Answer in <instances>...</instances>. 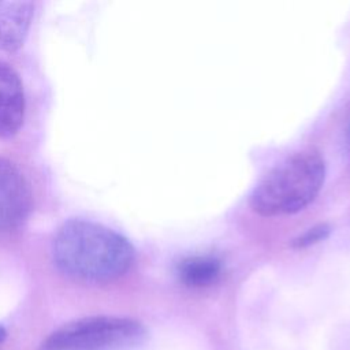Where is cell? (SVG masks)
<instances>
[{"mask_svg":"<svg viewBox=\"0 0 350 350\" xmlns=\"http://www.w3.org/2000/svg\"><path fill=\"white\" fill-rule=\"evenodd\" d=\"M34 14L31 1H0V49L14 52L23 45Z\"/></svg>","mask_w":350,"mask_h":350,"instance_id":"obj_6","label":"cell"},{"mask_svg":"<svg viewBox=\"0 0 350 350\" xmlns=\"http://www.w3.org/2000/svg\"><path fill=\"white\" fill-rule=\"evenodd\" d=\"M52 254L62 273L90 283L123 276L135 257L127 238L103 224L81 219L68 220L59 228Z\"/></svg>","mask_w":350,"mask_h":350,"instance_id":"obj_1","label":"cell"},{"mask_svg":"<svg viewBox=\"0 0 350 350\" xmlns=\"http://www.w3.org/2000/svg\"><path fill=\"white\" fill-rule=\"evenodd\" d=\"M325 161L317 150L295 152L272 168L250 196V206L260 216L273 217L305 209L320 193Z\"/></svg>","mask_w":350,"mask_h":350,"instance_id":"obj_2","label":"cell"},{"mask_svg":"<svg viewBox=\"0 0 350 350\" xmlns=\"http://www.w3.org/2000/svg\"><path fill=\"white\" fill-rule=\"evenodd\" d=\"M25 116L23 85L16 71L0 62V137L15 134Z\"/></svg>","mask_w":350,"mask_h":350,"instance_id":"obj_5","label":"cell"},{"mask_svg":"<svg viewBox=\"0 0 350 350\" xmlns=\"http://www.w3.org/2000/svg\"><path fill=\"white\" fill-rule=\"evenodd\" d=\"M4 338H5V329H4V327L0 325V343L4 340Z\"/></svg>","mask_w":350,"mask_h":350,"instance_id":"obj_10","label":"cell"},{"mask_svg":"<svg viewBox=\"0 0 350 350\" xmlns=\"http://www.w3.org/2000/svg\"><path fill=\"white\" fill-rule=\"evenodd\" d=\"M223 272V262L212 254H196L182 258L176 265L179 280L193 288L208 287L219 280Z\"/></svg>","mask_w":350,"mask_h":350,"instance_id":"obj_7","label":"cell"},{"mask_svg":"<svg viewBox=\"0 0 350 350\" xmlns=\"http://www.w3.org/2000/svg\"><path fill=\"white\" fill-rule=\"evenodd\" d=\"M329 232H331V228L325 223L313 226L293 241V247L301 249V247H308V246L316 245V243L324 241L329 235Z\"/></svg>","mask_w":350,"mask_h":350,"instance_id":"obj_8","label":"cell"},{"mask_svg":"<svg viewBox=\"0 0 350 350\" xmlns=\"http://www.w3.org/2000/svg\"><path fill=\"white\" fill-rule=\"evenodd\" d=\"M346 139H347V144L350 145V116H349V120H347V127H346Z\"/></svg>","mask_w":350,"mask_h":350,"instance_id":"obj_9","label":"cell"},{"mask_svg":"<svg viewBox=\"0 0 350 350\" xmlns=\"http://www.w3.org/2000/svg\"><path fill=\"white\" fill-rule=\"evenodd\" d=\"M31 211V190L23 174L0 157V232L21 227Z\"/></svg>","mask_w":350,"mask_h":350,"instance_id":"obj_4","label":"cell"},{"mask_svg":"<svg viewBox=\"0 0 350 350\" xmlns=\"http://www.w3.org/2000/svg\"><path fill=\"white\" fill-rule=\"evenodd\" d=\"M145 338L144 325L133 319L93 316L64 324L41 343L40 350H131Z\"/></svg>","mask_w":350,"mask_h":350,"instance_id":"obj_3","label":"cell"}]
</instances>
